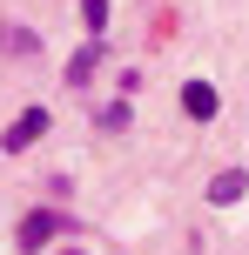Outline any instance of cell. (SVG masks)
I'll use <instances>...</instances> for the list:
<instances>
[{"mask_svg":"<svg viewBox=\"0 0 249 255\" xmlns=\"http://www.w3.org/2000/svg\"><path fill=\"white\" fill-rule=\"evenodd\" d=\"M182 115L189 121H216V88H209V81H189V88H182Z\"/></svg>","mask_w":249,"mask_h":255,"instance_id":"3","label":"cell"},{"mask_svg":"<svg viewBox=\"0 0 249 255\" xmlns=\"http://www.w3.org/2000/svg\"><path fill=\"white\" fill-rule=\"evenodd\" d=\"M40 134H47V108H27V115L13 121L7 134H0V148H7V154H20V148H34Z\"/></svg>","mask_w":249,"mask_h":255,"instance_id":"2","label":"cell"},{"mask_svg":"<svg viewBox=\"0 0 249 255\" xmlns=\"http://www.w3.org/2000/svg\"><path fill=\"white\" fill-rule=\"evenodd\" d=\"M67 255H74V249H67Z\"/></svg>","mask_w":249,"mask_h":255,"instance_id":"7","label":"cell"},{"mask_svg":"<svg viewBox=\"0 0 249 255\" xmlns=\"http://www.w3.org/2000/svg\"><path fill=\"white\" fill-rule=\"evenodd\" d=\"M94 61H101L94 47H88V54H74V67H67V81H88V74H94Z\"/></svg>","mask_w":249,"mask_h":255,"instance_id":"6","label":"cell"},{"mask_svg":"<svg viewBox=\"0 0 249 255\" xmlns=\"http://www.w3.org/2000/svg\"><path fill=\"white\" fill-rule=\"evenodd\" d=\"M61 229H67V222L54 215V208H34V215H20V235H13V242H20V255H40Z\"/></svg>","mask_w":249,"mask_h":255,"instance_id":"1","label":"cell"},{"mask_svg":"<svg viewBox=\"0 0 249 255\" xmlns=\"http://www.w3.org/2000/svg\"><path fill=\"white\" fill-rule=\"evenodd\" d=\"M209 202H216V208H229V202H243V175H236V168H229V175H216V181H209Z\"/></svg>","mask_w":249,"mask_h":255,"instance_id":"4","label":"cell"},{"mask_svg":"<svg viewBox=\"0 0 249 255\" xmlns=\"http://www.w3.org/2000/svg\"><path fill=\"white\" fill-rule=\"evenodd\" d=\"M81 20H88L94 34H101V27H108V0H81Z\"/></svg>","mask_w":249,"mask_h":255,"instance_id":"5","label":"cell"}]
</instances>
